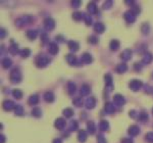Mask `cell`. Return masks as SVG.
Returning a JSON list of instances; mask_svg holds the SVG:
<instances>
[{"label": "cell", "instance_id": "1", "mask_svg": "<svg viewBox=\"0 0 153 143\" xmlns=\"http://www.w3.org/2000/svg\"><path fill=\"white\" fill-rule=\"evenodd\" d=\"M35 64L38 68H43L50 64V58H49L48 56H46V55H39V56L36 58Z\"/></svg>", "mask_w": 153, "mask_h": 143}, {"label": "cell", "instance_id": "2", "mask_svg": "<svg viewBox=\"0 0 153 143\" xmlns=\"http://www.w3.org/2000/svg\"><path fill=\"white\" fill-rule=\"evenodd\" d=\"M9 79H10V81L12 82L13 84L20 83V81H22V79H23L20 70H18V68H13V70H11L10 76H9Z\"/></svg>", "mask_w": 153, "mask_h": 143}, {"label": "cell", "instance_id": "3", "mask_svg": "<svg viewBox=\"0 0 153 143\" xmlns=\"http://www.w3.org/2000/svg\"><path fill=\"white\" fill-rule=\"evenodd\" d=\"M33 21H34V18L32 16H24L15 21V26L18 27V28H22V27L26 26V25L31 24Z\"/></svg>", "mask_w": 153, "mask_h": 143}, {"label": "cell", "instance_id": "4", "mask_svg": "<svg viewBox=\"0 0 153 143\" xmlns=\"http://www.w3.org/2000/svg\"><path fill=\"white\" fill-rule=\"evenodd\" d=\"M129 86H130V89H131L132 91L137 92V91H139L141 89V87L143 86V83H142V81H140V80L134 79L130 82Z\"/></svg>", "mask_w": 153, "mask_h": 143}, {"label": "cell", "instance_id": "5", "mask_svg": "<svg viewBox=\"0 0 153 143\" xmlns=\"http://www.w3.org/2000/svg\"><path fill=\"white\" fill-rule=\"evenodd\" d=\"M136 14L132 10H128L124 13V18L126 20V22L129 23V24H133L136 21Z\"/></svg>", "mask_w": 153, "mask_h": 143}, {"label": "cell", "instance_id": "6", "mask_svg": "<svg viewBox=\"0 0 153 143\" xmlns=\"http://www.w3.org/2000/svg\"><path fill=\"white\" fill-rule=\"evenodd\" d=\"M44 27L47 31H52L53 29L55 28V21L51 18H47L44 21Z\"/></svg>", "mask_w": 153, "mask_h": 143}, {"label": "cell", "instance_id": "7", "mask_svg": "<svg viewBox=\"0 0 153 143\" xmlns=\"http://www.w3.org/2000/svg\"><path fill=\"white\" fill-rule=\"evenodd\" d=\"M66 60L70 66H80V64H81V60L79 62L78 58L74 54H68L66 56Z\"/></svg>", "mask_w": 153, "mask_h": 143}, {"label": "cell", "instance_id": "8", "mask_svg": "<svg viewBox=\"0 0 153 143\" xmlns=\"http://www.w3.org/2000/svg\"><path fill=\"white\" fill-rule=\"evenodd\" d=\"M113 102H114V104H115V105L122 106L124 104L126 103V99H125V97L122 96V95L115 94L113 96Z\"/></svg>", "mask_w": 153, "mask_h": 143}, {"label": "cell", "instance_id": "9", "mask_svg": "<svg viewBox=\"0 0 153 143\" xmlns=\"http://www.w3.org/2000/svg\"><path fill=\"white\" fill-rule=\"evenodd\" d=\"M2 106H3V109L4 110H6V112H10V110H12V109L14 110V108L16 105H15L14 102L11 101V100H4Z\"/></svg>", "mask_w": 153, "mask_h": 143}, {"label": "cell", "instance_id": "10", "mask_svg": "<svg viewBox=\"0 0 153 143\" xmlns=\"http://www.w3.org/2000/svg\"><path fill=\"white\" fill-rule=\"evenodd\" d=\"M92 62H93V57H92V55L90 54V53L85 52V53H83V54H82V57H81V62H82V64H90Z\"/></svg>", "mask_w": 153, "mask_h": 143}, {"label": "cell", "instance_id": "11", "mask_svg": "<svg viewBox=\"0 0 153 143\" xmlns=\"http://www.w3.org/2000/svg\"><path fill=\"white\" fill-rule=\"evenodd\" d=\"M132 54H133V52H132L131 49H126V50H124L120 53V58L124 62H128V60H130L132 58Z\"/></svg>", "mask_w": 153, "mask_h": 143}, {"label": "cell", "instance_id": "12", "mask_svg": "<svg viewBox=\"0 0 153 143\" xmlns=\"http://www.w3.org/2000/svg\"><path fill=\"white\" fill-rule=\"evenodd\" d=\"M85 105L88 109H93L95 107V105H96V99H95V97H88V99L85 102Z\"/></svg>", "mask_w": 153, "mask_h": 143}, {"label": "cell", "instance_id": "13", "mask_svg": "<svg viewBox=\"0 0 153 143\" xmlns=\"http://www.w3.org/2000/svg\"><path fill=\"white\" fill-rule=\"evenodd\" d=\"M128 133H129L130 136L135 137V136H137V135H139V133H140V128L138 127V126H136V125H133L129 128Z\"/></svg>", "mask_w": 153, "mask_h": 143}, {"label": "cell", "instance_id": "14", "mask_svg": "<svg viewBox=\"0 0 153 143\" xmlns=\"http://www.w3.org/2000/svg\"><path fill=\"white\" fill-rule=\"evenodd\" d=\"M54 126L56 129H58V130H62V129H64V127H66V121H64V119H62V118H58V119L55 120Z\"/></svg>", "mask_w": 153, "mask_h": 143}, {"label": "cell", "instance_id": "15", "mask_svg": "<svg viewBox=\"0 0 153 143\" xmlns=\"http://www.w3.org/2000/svg\"><path fill=\"white\" fill-rule=\"evenodd\" d=\"M68 48H70V50L72 51V52H76V51L79 50V48H80L79 43H78V42H76V41H74V40H70V41L68 43Z\"/></svg>", "mask_w": 153, "mask_h": 143}, {"label": "cell", "instance_id": "16", "mask_svg": "<svg viewBox=\"0 0 153 143\" xmlns=\"http://www.w3.org/2000/svg\"><path fill=\"white\" fill-rule=\"evenodd\" d=\"M48 51L50 54L52 55H55L58 53L59 51V48H58V45L56 44V43H54V42H52V43H50L49 44V47H48Z\"/></svg>", "mask_w": 153, "mask_h": 143}, {"label": "cell", "instance_id": "17", "mask_svg": "<svg viewBox=\"0 0 153 143\" xmlns=\"http://www.w3.org/2000/svg\"><path fill=\"white\" fill-rule=\"evenodd\" d=\"M90 92H91V88H90L89 85H87V84H84V85L81 86L80 93H81L82 96H87V95L90 94Z\"/></svg>", "mask_w": 153, "mask_h": 143}, {"label": "cell", "instance_id": "18", "mask_svg": "<svg viewBox=\"0 0 153 143\" xmlns=\"http://www.w3.org/2000/svg\"><path fill=\"white\" fill-rule=\"evenodd\" d=\"M104 110L106 114H113L114 112H115V107H114L113 103H111V102H106V103L104 104Z\"/></svg>", "mask_w": 153, "mask_h": 143}, {"label": "cell", "instance_id": "19", "mask_svg": "<svg viewBox=\"0 0 153 143\" xmlns=\"http://www.w3.org/2000/svg\"><path fill=\"white\" fill-rule=\"evenodd\" d=\"M44 99H45L46 102L51 103V102L54 101L55 96H54V94L51 92V91H47V92H45V94H44Z\"/></svg>", "mask_w": 153, "mask_h": 143}, {"label": "cell", "instance_id": "20", "mask_svg": "<svg viewBox=\"0 0 153 143\" xmlns=\"http://www.w3.org/2000/svg\"><path fill=\"white\" fill-rule=\"evenodd\" d=\"M120 41L118 40H116V39H113V40H111L110 41V43H109V48H110V50L111 51H116L118 48H120Z\"/></svg>", "mask_w": 153, "mask_h": 143}, {"label": "cell", "instance_id": "21", "mask_svg": "<svg viewBox=\"0 0 153 143\" xmlns=\"http://www.w3.org/2000/svg\"><path fill=\"white\" fill-rule=\"evenodd\" d=\"M87 136H88V134L85 130H80L79 133H78V140L81 143L85 142V141L87 140Z\"/></svg>", "mask_w": 153, "mask_h": 143}, {"label": "cell", "instance_id": "22", "mask_svg": "<svg viewBox=\"0 0 153 143\" xmlns=\"http://www.w3.org/2000/svg\"><path fill=\"white\" fill-rule=\"evenodd\" d=\"M8 51H9V53H11L12 55H15L20 52V49H18V45L15 44V43H12V44L8 47Z\"/></svg>", "mask_w": 153, "mask_h": 143}, {"label": "cell", "instance_id": "23", "mask_svg": "<svg viewBox=\"0 0 153 143\" xmlns=\"http://www.w3.org/2000/svg\"><path fill=\"white\" fill-rule=\"evenodd\" d=\"M94 30H95V32H97L98 34H102L105 30V26L102 24V23L98 22L94 25Z\"/></svg>", "mask_w": 153, "mask_h": 143}, {"label": "cell", "instance_id": "24", "mask_svg": "<svg viewBox=\"0 0 153 143\" xmlns=\"http://www.w3.org/2000/svg\"><path fill=\"white\" fill-rule=\"evenodd\" d=\"M95 130H96V126H95L94 122L89 121L87 123V131L89 134H94Z\"/></svg>", "mask_w": 153, "mask_h": 143}, {"label": "cell", "instance_id": "25", "mask_svg": "<svg viewBox=\"0 0 153 143\" xmlns=\"http://www.w3.org/2000/svg\"><path fill=\"white\" fill-rule=\"evenodd\" d=\"M87 8H88L89 13H91V14H95V13H97V11H98L97 5L95 4V2H90L89 4H88Z\"/></svg>", "mask_w": 153, "mask_h": 143}, {"label": "cell", "instance_id": "26", "mask_svg": "<svg viewBox=\"0 0 153 143\" xmlns=\"http://www.w3.org/2000/svg\"><path fill=\"white\" fill-rule=\"evenodd\" d=\"M28 102H29V104H31V105H36V104L39 103V96H38L37 94L31 95Z\"/></svg>", "mask_w": 153, "mask_h": 143}, {"label": "cell", "instance_id": "27", "mask_svg": "<svg viewBox=\"0 0 153 143\" xmlns=\"http://www.w3.org/2000/svg\"><path fill=\"white\" fill-rule=\"evenodd\" d=\"M38 36V32L36 30H29L27 31V37L30 40H35Z\"/></svg>", "mask_w": 153, "mask_h": 143}, {"label": "cell", "instance_id": "28", "mask_svg": "<svg viewBox=\"0 0 153 143\" xmlns=\"http://www.w3.org/2000/svg\"><path fill=\"white\" fill-rule=\"evenodd\" d=\"M116 72L117 73H120V74H124V73H126L128 70V66L126 64H120L117 66H116Z\"/></svg>", "mask_w": 153, "mask_h": 143}, {"label": "cell", "instance_id": "29", "mask_svg": "<svg viewBox=\"0 0 153 143\" xmlns=\"http://www.w3.org/2000/svg\"><path fill=\"white\" fill-rule=\"evenodd\" d=\"M14 114H15V116H18V117L24 116L25 114L24 107H23L22 105H20V104H18V105L15 106V108H14Z\"/></svg>", "mask_w": 153, "mask_h": 143}, {"label": "cell", "instance_id": "30", "mask_svg": "<svg viewBox=\"0 0 153 143\" xmlns=\"http://www.w3.org/2000/svg\"><path fill=\"white\" fill-rule=\"evenodd\" d=\"M99 129H100L101 131H107L108 130V129H109V124H108V122L105 121V120L101 121L100 123H99Z\"/></svg>", "mask_w": 153, "mask_h": 143}, {"label": "cell", "instance_id": "31", "mask_svg": "<svg viewBox=\"0 0 153 143\" xmlns=\"http://www.w3.org/2000/svg\"><path fill=\"white\" fill-rule=\"evenodd\" d=\"M76 86L74 83H72V82H68V94L72 95L74 92H76Z\"/></svg>", "mask_w": 153, "mask_h": 143}, {"label": "cell", "instance_id": "32", "mask_svg": "<svg viewBox=\"0 0 153 143\" xmlns=\"http://www.w3.org/2000/svg\"><path fill=\"white\" fill-rule=\"evenodd\" d=\"M1 64H2V66L4 68H9L11 66V64H12V62H11L10 58H8V57H5V58H3V60H2Z\"/></svg>", "mask_w": 153, "mask_h": 143}, {"label": "cell", "instance_id": "33", "mask_svg": "<svg viewBox=\"0 0 153 143\" xmlns=\"http://www.w3.org/2000/svg\"><path fill=\"white\" fill-rule=\"evenodd\" d=\"M141 32H142L143 35H148L149 32H150V26L147 23H144L141 27Z\"/></svg>", "mask_w": 153, "mask_h": 143}, {"label": "cell", "instance_id": "34", "mask_svg": "<svg viewBox=\"0 0 153 143\" xmlns=\"http://www.w3.org/2000/svg\"><path fill=\"white\" fill-rule=\"evenodd\" d=\"M151 60H152V55L150 54V53H145L144 56H143V60H142V64H148L151 62Z\"/></svg>", "mask_w": 153, "mask_h": 143}, {"label": "cell", "instance_id": "35", "mask_svg": "<svg viewBox=\"0 0 153 143\" xmlns=\"http://www.w3.org/2000/svg\"><path fill=\"white\" fill-rule=\"evenodd\" d=\"M72 18H74V21H76V22H79L82 18H84V14L82 12H80V11H74V12L72 13Z\"/></svg>", "mask_w": 153, "mask_h": 143}, {"label": "cell", "instance_id": "36", "mask_svg": "<svg viewBox=\"0 0 153 143\" xmlns=\"http://www.w3.org/2000/svg\"><path fill=\"white\" fill-rule=\"evenodd\" d=\"M20 54L23 58H27V57H29L31 55V50L29 48H24L23 50H20Z\"/></svg>", "mask_w": 153, "mask_h": 143}, {"label": "cell", "instance_id": "37", "mask_svg": "<svg viewBox=\"0 0 153 143\" xmlns=\"http://www.w3.org/2000/svg\"><path fill=\"white\" fill-rule=\"evenodd\" d=\"M64 114L66 118H72V116H74V110L72 109V108L68 107V108H64Z\"/></svg>", "mask_w": 153, "mask_h": 143}, {"label": "cell", "instance_id": "38", "mask_svg": "<svg viewBox=\"0 0 153 143\" xmlns=\"http://www.w3.org/2000/svg\"><path fill=\"white\" fill-rule=\"evenodd\" d=\"M104 81H105V84L110 87V86L112 85V77H111V75H109V74H106V75H104Z\"/></svg>", "mask_w": 153, "mask_h": 143}, {"label": "cell", "instance_id": "39", "mask_svg": "<svg viewBox=\"0 0 153 143\" xmlns=\"http://www.w3.org/2000/svg\"><path fill=\"white\" fill-rule=\"evenodd\" d=\"M32 116L35 118H40L42 116V112L39 107H35L33 110H32Z\"/></svg>", "mask_w": 153, "mask_h": 143}, {"label": "cell", "instance_id": "40", "mask_svg": "<svg viewBox=\"0 0 153 143\" xmlns=\"http://www.w3.org/2000/svg\"><path fill=\"white\" fill-rule=\"evenodd\" d=\"M148 119H149V117H148V114H147L146 112H140V114H139V120H140V121L147 122L148 121Z\"/></svg>", "mask_w": 153, "mask_h": 143}, {"label": "cell", "instance_id": "41", "mask_svg": "<svg viewBox=\"0 0 153 143\" xmlns=\"http://www.w3.org/2000/svg\"><path fill=\"white\" fill-rule=\"evenodd\" d=\"M12 95H13V97H15L16 99H20L23 97V92L20 89H14V90L12 91Z\"/></svg>", "mask_w": 153, "mask_h": 143}, {"label": "cell", "instance_id": "42", "mask_svg": "<svg viewBox=\"0 0 153 143\" xmlns=\"http://www.w3.org/2000/svg\"><path fill=\"white\" fill-rule=\"evenodd\" d=\"M72 102H74V105L79 107V106H81L83 104V99H82V97H74Z\"/></svg>", "mask_w": 153, "mask_h": 143}, {"label": "cell", "instance_id": "43", "mask_svg": "<svg viewBox=\"0 0 153 143\" xmlns=\"http://www.w3.org/2000/svg\"><path fill=\"white\" fill-rule=\"evenodd\" d=\"M79 128V125H78V122L76 121H72L70 124V131H76Z\"/></svg>", "mask_w": 153, "mask_h": 143}, {"label": "cell", "instance_id": "44", "mask_svg": "<svg viewBox=\"0 0 153 143\" xmlns=\"http://www.w3.org/2000/svg\"><path fill=\"white\" fill-rule=\"evenodd\" d=\"M112 4H113V2H112L111 0H107V1H105V2L103 3V8L104 9H110L112 6Z\"/></svg>", "mask_w": 153, "mask_h": 143}, {"label": "cell", "instance_id": "45", "mask_svg": "<svg viewBox=\"0 0 153 143\" xmlns=\"http://www.w3.org/2000/svg\"><path fill=\"white\" fill-rule=\"evenodd\" d=\"M70 4H72V6L74 7V8H78V7L81 6L82 1H80V0H72V2H70Z\"/></svg>", "mask_w": 153, "mask_h": 143}, {"label": "cell", "instance_id": "46", "mask_svg": "<svg viewBox=\"0 0 153 143\" xmlns=\"http://www.w3.org/2000/svg\"><path fill=\"white\" fill-rule=\"evenodd\" d=\"M145 139H146L147 142L149 143H153V132H149L146 134V136H145Z\"/></svg>", "mask_w": 153, "mask_h": 143}, {"label": "cell", "instance_id": "47", "mask_svg": "<svg viewBox=\"0 0 153 143\" xmlns=\"http://www.w3.org/2000/svg\"><path fill=\"white\" fill-rule=\"evenodd\" d=\"M88 41H89V43H91V44H97V43H98V39H97L96 36H90V37L88 38Z\"/></svg>", "mask_w": 153, "mask_h": 143}, {"label": "cell", "instance_id": "48", "mask_svg": "<svg viewBox=\"0 0 153 143\" xmlns=\"http://www.w3.org/2000/svg\"><path fill=\"white\" fill-rule=\"evenodd\" d=\"M84 20H85V23L87 26H91L92 25V18L88 14H84Z\"/></svg>", "mask_w": 153, "mask_h": 143}, {"label": "cell", "instance_id": "49", "mask_svg": "<svg viewBox=\"0 0 153 143\" xmlns=\"http://www.w3.org/2000/svg\"><path fill=\"white\" fill-rule=\"evenodd\" d=\"M131 10L133 11L134 13H135L136 16H138V14H139V13H140L141 9H140V7H139V6H137V5H134V6H132Z\"/></svg>", "mask_w": 153, "mask_h": 143}, {"label": "cell", "instance_id": "50", "mask_svg": "<svg viewBox=\"0 0 153 143\" xmlns=\"http://www.w3.org/2000/svg\"><path fill=\"white\" fill-rule=\"evenodd\" d=\"M143 68V64H141L140 62H136L135 64H134V70H137V72H140L141 70H142Z\"/></svg>", "mask_w": 153, "mask_h": 143}, {"label": "cell", "instance_id": "51", "mask_svg": "<svg viewBox=\"0 0 153 143\" xmlns=\"http://www.w3.org/2000/svg\"><path fill=\"white\" fill-rule=\"evenodd\" d=\"M97 141H98V143H107L106 139H105V137L103 135H98L97 136Z\"/></svg>", "mask_w": 153, "mask_h": 143}, {"label": "cell", "instance_id": "52", "mask_svg": "<svg viewBox=\"0 0 153 143\" xmlns=\"http://www.w3.org/2000/svg\"><path fill=\"white\" fill-rule=\"evenodd\" d=\"M6 35H7V32L5 31V29L1 28V30H0V38L3 39V38H5V36Z\"/></svg>", "mask_w": 153, "mask_h": 143}, {"label": "cell", "instance_id": "53", "mask_svg": "<svg viewBox=\"0 0 153 143\" xmlns=\"http://www.w3.org/2000/svg\"><path fill=\"white\" fill-rule=\"evenodd\" d=\"M120 142L122 143H134L131 138H122V140H120Z\"/></svg>", "mask_w": 153, "mask_h": 143}, {"label": "cell", "instance_id": "54", "mask_svg": "<svg viewBox=\"0 0 153 143\" xmlns=\"http://www.w3.org/2000/svg\"><path fill=\"white\" fill-rule=\"evenodd\" d=\"M5 140H6V138H5V136L3 134L0 135V143H5Z\"/></svg>", "mask_w": 153, "mask_h": 143}, {"label": "cell", "instance_id": "55", "mask_svg": "<svg viewBox=\"0 0 153 143\" xmlns=\"http://www.w3.org/2000/svg\"><path fill=\"white\" fill-rule=\"evenodd\" d=\"M129 114H130V117L131 118H136V112L135 110H131V112H129Z\"/></svg>", "mask_w": 153, "mask_h": 143}, {"label": "cell", "instance_id": "56", "mask_svg": "<svg viewBox=\"0 0 153 143\" xmlns=\"http://www.w3.org/2000/svg\"><path fill=\"white\" fill-rule=\"evenodd\" d=\"M125 3H126V4H128V5H133V6H134V4H135V1H133V0H130V1H125Z\"/></svg>", "mask_w": 153, "mask_h": 143}, {"label": "cell", "instance_id": "57", "mask_svg": "<svg viewBox=\"0 0 153 143\" xmlns=\"http://www.w3.org/2000/svg\"><path fill=\"white\" fill-rule=\"evenodd\" d=\"M52 143H62V140L60 138H55L54 140L52 141Z\"/></svg>", "mask_w": 153, "mask_h": 143}, {"label": "cell", "instance_id": "58", "mask_svg": "<svg viewBox=\"0 0 153 143\" xmlns=\"http://www.w3.org/2000/svg\"><path fill=\"white\" fill-rule=\"evenodd\" d=\"M152 114H153V108H152Z\"/></svg>", "mask_w": 153, "mask_h": 143}, {"label": "cell", "instance_id": "59", "mask_svg": "<svg viewBox=\"0 0 153 143\" xmlns=\"http://www.w3.org/2000/svg\"><path fill=\"white\" fill-rule=\"evenodd\" d=\"M152 78H153V73H152Z\"/></svg>", "mask_w": 153, "mask_h": 143}]
</instances>
